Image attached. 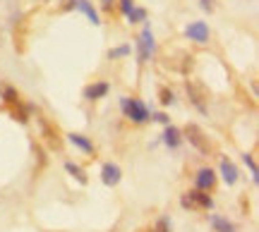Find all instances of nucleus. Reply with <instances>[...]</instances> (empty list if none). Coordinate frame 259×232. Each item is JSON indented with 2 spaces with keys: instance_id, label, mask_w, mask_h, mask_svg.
Returning a JSON list of instances; mask_svg holds the SVG:
<instances>
[{
  "instance_id": "obj_1",
  "label": "nucleus",
  "mask_w": 259,
  "mask_h": 232,
  "mask_svg": "<svg viewBox=\"0 0 259 232\" xmlns=\"http://www.w3.org/2000/svg\"><path fill=\"white\" fill-rule=\"evenodd\" d=\"M120 108H122V112H125V118H130V120L137 122V125H144V122L151 120V112H149V108L139 101V98H122Z\"/></svg>"
},
{
  "instance_id": "obj_2",
  "label": "nucleus",
  "mask_w": 259,
  "mask_h": 232,
  "mask_svg": "<svg viewBox=\"0 0 259 232\" xmlns=\"http://www.w3.org/2000/svg\"><path fill=\"white\" fill-rule=\"evenodd\" d=\"M183 134H185V139L190 141V146H194V149L199 151V153H204V156H206V153L211 151V141H209V137L204 134V130L199 127V125L190 122Z\"/></svg>"
},
{
  "instance_id": "obj_3",
  "label": "nucleus",
  "mask_w": 259,
  "mask_h": 232,
  "mask_svg": "<svg viewBox=\"0 0 259 232\" xmlns=\"http://www.w3.org/2000/svg\"><path fill=\"white\" fill-rule=\"evenodd\" d=\"M154 48H156L154 31H151V27H144L142 29V34H139V48H137L139 63H149V57H151V53H154Z\"/></svg>"
},
{
  "instance_id": "obj_4",
  "label": "nucleus",
  "mask_w": 259,
  "mask_h": 232,
  "mask_svg": "<svg viewBox=\"0 0 259 232\" xmlns=\"http://www.w3.org/2000/svg\"><path fill=\"white\" fill-rule=\"evenodd\" d=\"M180 204L185 206V208H204V211H209V208H213V199L209 194L199 192V189H194V192H187L180 199Z\"/></svg>"
},
{
  "instance_id": "obj_5",
  "label": "nucleus",
  "mask_w": 259,
  "mask_h": 232,
  "mask_svg": "<svg viewBox=\"0 0 259 232\" xmlns=\"http://www.w3.org/2000/svg\"><path fill=\"white\" fill-rule=\"evenodd\" d=\"M187 96H190V101L194 103V108L199 112H206V91H204L202 86L197 82H187Z\"/></svg>"
},
{
  "instance_id": "obj_6",
  "label": "nucleus",
  "mask_w": 259,
  "mask_h": 232,
  "mask_svg": "<svg viewBox=\"0 0 259 232\" xmlns=\"http://www.w3.org/2000/svg\"><path fill=\"white\" fill-rule=\"evenodd\" d=\"M120 180H122L120 165H115V163H103V167H101V182L103 185L115 187V185H120Z\"/></svg>"
},
{
  "instance_id": "obj_7",
  "label": "nucleus",
  "mask_w": 259,
  "mask_h": 232,
  "mask_svg": "<svg viewBox=\"0 0 259 232\" xmlns=\"http://www.w3.org/2000/svg\"><path fill=\"white\" fill-rule=\"evenodd\" d=\"M185 36L190 41H197V43H206L209 41V27H206V22H192V24H187Z\"/></svg>"
},
{
  "instance_id": "obj_8",
  "label": "nucleus",
  "mask_w": 259,
  "mask_h": 232,
  "mask_svg": "<svg viewBox=\"0 0 259 232\" xmlns=\"http://www.w3.org/2000/svg\"><path fill=\"white\" fill-rule=\"evenodd\" d=\"M194 182H197L199 192H211L213 187H216V172H213L211 167H202L197 172V177H194Z\"/></svg>"
},
{
  "instance_id": "obj_9",
  "label": "nucleus",
  "mask_w": 259,
  "mask_h": 232,
  "mask_svg": "<svg viewBox=\"0 0 259 232\" xmlns=\"http://www.w3.org/2000/svg\"><path fill=\"white\" fill-rule=\"evenodd\" d=\"M70 8L79 10L82 15H87V19L92 22L94 27H99V24H101V19H99V12L94 10V5L89 3V0H70Z\"/></svg>"
},
{
  "instance_id": "obj_10",
  "label": "nucleus",
  "mask_w": 259,
  "mask_h": 232,
  "mask_svg": "<svg viewBox=\"0 0 259 232\" xmlns=\"http://www.w3.org/2000/svg\"><path fill=\"white\" fill-rule=\"evenodd\" d=\"M108 91H111V86L106 82H94V84H89V86H84L82 96L87 101H99V98H103Z\"/></svg>"
},
{
  "instance_id": "obj_11",
  "label": "nucleus",
  "mask_w": 259,
  "mask_h": 232,
  "mask_svg": "<svg viewBox=\"0 0 259 232\" xmlns=\"http://www.w3.org/2000/svg\"><path fill=\"white\" fill-rule=\"evenodd\" d=\"M67 141L72 144L74 149L84 151V153H94V144L89 137H84V134H79V132H72V134H67Z\"/></svg>"
},
{
  "instance_id": "obj_12",
  "label": "nucleus",
  "mask_w": 259,
  "mask_h": 232,
  "mask_svg": "<svg viewBox=\"0 0 259 232\" xmlns=\"http://www.w3.org/2000/svg\"><path fill=\"white\" fill-rule=\"evenodd\" d=\"M180 141H183V132L173 127V125H166V132H163V144H166L168 149H178L180 146Z\"/></svg>"
},
{
  "instance_id": "obj_13",
  "label": "nucleus",
  "mask_w": 259,
  "mask_h": 232,
  "mask_svg": "<svg viewBox=\"0 0 259 232\" xmlns=\"http://www.w3.org/2000/svg\"><path fill=\"white\" fill-rule=\"evenodd\" d=\"M221 177L226 185H235L238 182V167L233 165L228 158H221Z\"/></svg>"
},
{
  "instance_id": "obj_14",
  "label": "nucleus",
  "mask_w": 259,
  "mask_h": 232,
  "mask_svg": "<svg viewBox=\"0 0 259 232\" xmlns=\"http://www.w3.org/2000/svg\"><path fill=\"white\" fill-rule=\"evenodd\" d=\"M24 41H27V17H22L15 27V48L19 53L24 50Z\"/></svg>"
},
{
  "instance_id": "obj_15",
  "label": "nucleus",
  "mask_w": 259,
  "mask_h": 232,
  "mask_svg": "<svg viewBox=\"0 0 259 232\" xmlns=\"http://www.w3.org/2000/svg\"><path fill=\"white\" fill-rule=\"evenodd\" d=\"M0 96H3V101L8 103V105H17V103H22V101H19L17 89H12L10 84H3V82H0Z\"/></svg>"
},
{
  "instance_id": "obj_16",
  "label": "nucleus",
  "mask_w": 259,
  "mask_h": 232,
  "mask_svg": "<svg viewBox=\"0 0 259 232\" xmlns=\"http://www.w3.org/2000/svg\"><path fill=\"white\" fill-rule=\"evenodd\" d=\"M65 170H67V172H70V175H72L74 180L79 182V185H87V182H89V177H87V172H84V170H82L79 165H74L72 160H67V163H65Z\"/></svg>"
},
{
  "instance_id": "obj_17",
  "label": "nucleus",
  "mask_w": 259,
  "mask_h": 232,
  "mask_svg": "<svg viewBox=\"0 0 259 232\" xmlns=\"http://www.w3.org/2000/svg\"><path fill=\"white\" fill-rule=\"evenodd\" d=\"M211 225L216 232H233V223H228L221 215H211Z\"/></svg>"
},
{
  "instance_id": "obj_18",
  "label": "nucleus",
  "mask_w": 259,
  "mask_h": 232,
  "mask_svg": "<svg viewBox=\"0 0 259 232\" xmlns=\"http://www.w3.org/2000/svg\"><path fill=\"white\" fill-rule=\"evenodd\" d=\"M127 19L132 22V24H139V22L147 19V10L144 8H132L130 10V15H127Z\"/></svg>"
},
{
  "instance_id": "obj_19",
  "label": "nucleus",
  "mask_w": 259,
  "mask_h": 232,
  "mask_svg": "<svg viewBox=\"0 0 259 232\" xmlns=\"http://www.w3.org/2000/svg\"><path fill=\"white\" fill-rule=\"evenodd\" d=\"M242 160H245V165L250 167L252 180H254V182H259V167H257V163H254V158H252V153H245V156H242Z\"/></svg>"
},
{
  "instance_id": "obj_20",
  "label": "nucleus",
  "mask_w": 259,
  "mask_h": 232,
  "mask_svg": "<svg viewBox=\"0 0 259 232\" xmlns=\"http://www.w3.org/2000/svg\"><path fill=\"white\" fill-rule=\"evenodd\" d=\"M125 55H130V46H120V48L108 50V57H111V60H115V57H125Z\"/></svg>"
},
{
  "instance_id": "obj_21",
  "label": "nucleus",
  "mask_w": 259,
  "mask_h": 232,
  "mask_svg": "<svg viewBox=\"0 0 259 232\" xmlns=\"http://www.w3.org/2000/svg\"><path fill=\"white\" fill-rule=\"evenodd\" d=\"M158 96H161V103H163V105H170V103L176 101L173 91H168V89H161V91H158Z\"/></svg>"
},
{
  "instance_id": "obj_22",
  "label": "nucleus",
  "mask_w": 259,
  "mask_h": 232,
  "mask_svg": "<svg viewBox=\"0 0 259 232\" xmlns=\"http://www.w3.org/2000/svg\"><path fill=\"white\" fill-rule=\"evenodd\" d=\"M151 232H170V220H168V218H161V220L154 225Z\"/></svg>"
},
{
  "instance_id": "obj_23",
  "label": "nucleus",
  "mask_w": 259,
  "mask_h": 232,
  "mask_svg": "<svg viewBox=\"0 0 259 232\" xmlns=\"http://www.w3.org/2000/svg\"><path fill=\"white\" fill-rule=\"evenodd\" d=\"M151 120L161 122V125H170V120H168V115H166V112H154V115H151Z\"/></svg>"
},
{
  "instance_id": "obj_24",
  "label": "nucleus",
  "mask_w": 259,
  "mask_h": 232,
  "mask_svg": "<svg viewBox=\"0 0 259 232\" xmlns=\"http://www.w3.org/2000/svg\"><path fill=\"white\" fill-rule=\"evenodd\" d=\"M135 8V3L132 0H120V10L125 12V15H130V10Z\"/></svg>"
},
{
  "instance_id": "obj_25",
  "label": "nucleus",
  "mask_w": 259,
  "mask_h": 232,
  "mask_svg": "<svg viewBox=\"0 0 259 232\" xmlns=\"http://www.w3.org/2000/svg\"><path fill=\"white\" fill-rule=\"evenodd\" d=\"M199 5L204 12H213V0H199Z\"/></svg>"
},
{
  "instance_id": "obj_26",
  "label": "nucleus",
  "mask_w": 259,
  "mask_h": 232,
  "mask_svg": "<svg viewBox=\"0 0 259 232\" xmlns=\"http://www.w3.org/2000/svg\"><path fill=\"white\" fill-rule=\"evenodd\" d=\"M113 3H115V0H101V8L106 10V12H111V10H113Z\"/></svg>"
}]
</instances>
